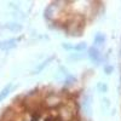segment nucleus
Masks as SVG:
<instances>
[{
    "instance_id": "nucleus-1",
    "label": "nucleus",
    "mask_w": 121,
    "mask_h": 121,
    "mask_svg": "<svg viewBox=\"0 0 121 121\" xmlns=\"http://www.w3.org/2000/svg\"><path fill=\"white\" fill-rule=\"evenodd\" d=\"M58 117L59 121H74L75 117V109L72 104H62L58 108Z\"/></svg>"
},
{
    "instance_id": "nucleus-2",
    "label": "nucleus",
    "mask_w": 121,
    "mask_h": 121,
    "mask_svg": "<svg viewBox=\"0 0 121 121\" xmlns=\"http://www.w3.org/2000/svg\"><path fill=\"white\" fill-rule=\"evenodd\" d=\"M62 102H63V99H62V97H60L58 93H51V95H48L45 98L46 107L51 108V109H55L57 107H60V105H62Z\"/></svg>"
},
{
    "instance_id": "nucleus-3",
    "label": "nucleus",
    "mask_w": 121,
    "mask_h": 121,
    "mask_svg": "<svg viewBox=\"0 0 121 121\" xmlns=\"http://www.w3.org/2000/svg\"><path fill=\"white\" fill-rule=\"evenodd\" d=\"M87 55H88L90 59L92 60L93 63L98 64V63L100 62V53H99V50H97L96 47H90Z\"/></svg>"
},
{
    "instance_id": "nucleus-4",
    "label": "nucleus",
    "mask_w": 121,
    "mask_h": 121,
    "mask_svg": "<svg viewBox=\"0 0 121 121\" xmlns=\"http://www.w3.org/2000/svg\"><path fill=\"white\" fill-rule=\"evenodd\" d=\"M18 41L17 39H10V40H5V41L0 43V48L4 50V51H7V50H11L13 47H16V43Z\"/></svg>"
},
{
    "instance_id": "nucleus-5",
    "label": "nucleus",
    "mask_w": 121,
    "mask_h": 121,
    "mask_svg": "<svg viewBox=\"0 0 121 121\" xmlns=\"http://www.w3.org/2000/svg\"><path fill=\"white\" fill-rule=\"evenodd\" d=\"M11 88H12V85H11V84H9V85H6V86L1 90V92H0V102H3V100L9 96V93H10V91H11Z\"/></svg>"
},
{
    "instance_id": "nucleus-6",
    "label": "nucleus",
    "mask_w": 121,
    "mask_h": 121,
    "mask_svg": "<svg viewBox=\"0 0 121 121\" xmlns=\"http://www.w3.org/2000/svg\"><path fill=\"white\" fill-rule=\"evenodd\" d=\"M104 41H105V36L103 35V34H97L96 35V38H95V43L96 44H98V45H102V44H104Z\"/></svg>"
},
{
    "instance_id": "nucleus-7",
    "label": "nucleus",
    "mask_w": 121,
    "mask_h": 121,
    "mask_svg": "<svg viewBox=\"0 0 121 121\" xmlns=\"http://www.w3.org/2000/svg\"><path fill=\"white\" fill-rule=\"evenodd\" d=\"M85 47H86V45H85L84 43H81L80 45H76V46L72 47V50H76V51H81V50H84Z\"/></svg>"
},
{
    "instance_id": "nucleus-8",
    "label": "nucleus",
    "mask_w": 121,
    "mask_h": 121,
    "mask_svg": "<svg viewBox=\"0 0 121 121\" xmlns=\"http://www.w3.org/2000/svg\"><path fill=\"white\" fill-rule=\"evenodd\" d=\"M112 70H113V68L112 67H105V72H107V74H110V72H112Z\"/></svg>"
}]
</instances>
